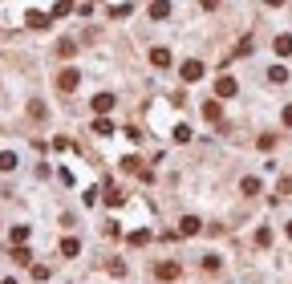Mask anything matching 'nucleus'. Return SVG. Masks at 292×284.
I'll list each match as a JSON object with an SVG mask.
<instances>
[{"instance_id": "nucleus-17", "label": "nucleus", "mask_w": 292, "mask_h": 284, "mask_svg": "<svg viewBox=\"0 0 292 284\" xmlns=\"http://www.w3.org/2000/svg\"><path fill=\"white\" fill-rule=\"evenodd\" d=\"M240 191H244V195H260V179H244Z\"/></svg>"}, {"instance_id": "nucleus-16", "label": "nucleus", "mask_w": 292, "mask_h": 284, "mask_svg": "<svg viewBox=\"0 0 292 284\" xmlns=\"http://www.w3.org/2000/svg\"><path fill=\"white\" fill-rule=\"evenodd\" d=\"M268 81H276V85L288 81V69H284V65H272V69H268Z\"/></svg>"}, {"instance_id": "nucleus-19", "label": "nucleus", "mask_w": 292, "mask_h": 284, "mask_svg": "<svg viewBox=\"0 0 292 284\" xmlns=\"http://www.w3.org/2000/svg\"><path fill=\"white\" fill-rule=\"evenodd\" d=\"M12 260H16V264H28L33 256H28V248H20V244H16V248H12Z\"/></svg>"}, {"instance_id": "nucleus-9", "label": "nucleus", "mask_w": 292, "mask_h": 284, "mask_svg": "<svg viewBox=\"0 0 292 284\" xmlns=\"http://www.w3.org/2000/svg\"><path fill=\"white\" fill-rule=\"evenodd\" d=\"M272 49H276L280 57H288V53H292V37H288V33H280V37L272 41Z\"/></svg>"}, {"instance_id": "nucleus-26", "label": "nucleus", "mask_w": 292, "mask_h": 284, "mask_svg": "<svg viewBox=\"0 0 292 284\" xmlns=\"http://www.w3.org/2000/svg\"><path fill=\"white\" fill-rule=\"evenodd\" d=\"M28 114H33V118H45V102H28Z\"/></svg>"}, {"instance_id": "nucleus-28", "label": "nucleus", "mask_w": 292, "mask_h": 284, "mask_svg": "<svg viewBox=\"0 0 292 284\" xmlns=\"http://www.w3.org/2000/svg\"><path fill=\"white\" fill-rule=\"evenodd\" d=\"M264 4H272V8H280V4H284V0H264Z\"/></svg>"}, {"instance_id": "nucleus-25", "label": "nucleus", "mask_w": 292, "mask_h": 284, "mask_svg": "<svg viewBox=\"0 0 292 284\" xmlns=\"http://www.w3.org/2000/svg\"><path fill=\"white\" fill-rule=\"evenodd\" d=\"M276 146V134H260V150H272Z\"/></svg>"}, {"instance_id": "nucleus-2", "label": "nucleus", "mask_w": 292, "mask_h": 284, "mask_svg": "<svg viewBox=\"0 0 292 284\" xmlns=\"http://www.w3.org/2000/svg\"><path fill=\"white\" fill-rule=\"evenodd\" d=\"M179 73H183V81H187V85H191V81H199V77H203V61H183Z\"/></svg>"}, {"instance_id": "nucleus-5", "label": "nucleus", "mask_w": 292, "mask_h": 284, "mask_svg": "<svg viewBox=\"0 0 292 284\" xmlns=\"http://www.w3.org/2000/svg\"><path fill=\"white\" fill-rule=\"evenodd\" d=\"M150 65L154 69H166L170 65V49H150Z\"/></svg>"}, {"instance_id": "nucleus-27", "label": "nucleus", "mask_w": 292, "mask_h": 284, "mask_svg": "<svg viewBox=\"0 0 292 284\" xmlns=\"http://www.w3.org/2000/svg\"><path fill=\"white\" fill-rule=\"evenodd\" d=\"M280 118H284V126H288V130H292V106H284V114H280Z\"/></svg>"}, {"instance_id": "nucleus-15", "label": "nucleus", "mask_w": 292, "mask_h": 284, "mask_svg": "<svg viewBox=\"0 0 292 284\" xmlns=\"http://www.w3.org/2000/svg\"><path fill=\"white\" fill-rule=\"evenodd\" d=\"M106 203H110V207H122V203H126V195L118 191V187H110V191H106Z\"/></svg>"}, {"instance_id": "nucleus-3", "label": "nucleus", "mask_w": 292, "mask_h": 284, "mask_svg": "<svg viewBox=\"0 0 292 284\" xmlns=\"http://www.w3.org/2000/svg\"><path fill=\"white\" fill-rule=\"evenodd\" d=\"M236 89H240L236 77H219V81H215V98H236Z\"/></svg>"}, {"instance_id": "nucleus-21", "label": "nucleus", "mask_w": 292, "mask_h": 284, "mask_svg": "<svg viewBox=\"0 0 292 284\" xmlns=\"http://www.w3.org/2000/svg\"><path fill=\"white\" fill-rule=\"evenodd\" d=\"M174 142H191V126H174Z\"/></svg>"}, {"instance_id": "nucleus-12", "label": "nucleus", "mask_w": 292, "mask_h": 284, "mask_svg": "<svg viewBox=\"0 0 292 284\" xmlns=\"http://www.w3.org/2000/svg\"><path fill=\"white\" fill-rule=\"evenodd\" d=\"M77 252H81V244H77L73 236H65V240H61V256H77Z\"/></svg>"}, {"instance_id": "nucleus-30", "label": "nucleus", "mask_w": 292, "mask_h": 284, "mask_svg": "<svg viewBox=\"0 0 292 284\" xmlns=\"http://www.w3.org/2000/svg\"><path fill=\"white\" fill-rule=\"evenodd\" d=\"M0 284H16V280H0Z\"/></svg>"}, {"instance_id": "nucleus-20", "label": "nucleus", "mask_w": 292, "mask_h": 284, "mask_svg": "<svg viewBox=\"0 0 292 284\" xmlns=\"http://www.w3.org/2000/svg\"><path fill=\"white\" fill-rule=\"evenodd\" d=\"M130 244L142 248V244H150V232H130Z\"/></svg>"}, {"instance_id": "nucleus-18", "label": "nucleus", "mask_w": 292, "mask_h": 284, "mask_svg": "<svg viewBox=\"0 0 292 284\" xmlns=\"http://www.w3.org/2000/svg\"><path fill=\"white\" fill-rule=\"evenodd\" d=\"M94 134H102V138H106V134H114V126H110L106 118H98V122H94Z\"/></svg>"}, {"instance_id": "nucleus-4", "label": "nucleus", "mask_w": 292, "mask_h": 284, "mask_svg": "<svg viewBox=\"0 0 292 284\" xmlns=\"http://www.w3.org/2000/svg\"><path fill=\"white\" fill-rule=\"evenodd\" d=\"M154 276H158V280H174V276H179V264H174V260H162V264L154 268Z\"/></svg>"}, {"instance_id": "nucleus-8", "label": "nucleus", "mask_w": 292, "mask_h": 284, "mask_svg": "<svg viewBox=\"0 0 292 284\" xmlns=\"http://www.w3.org/2000/svg\"><path fill=\"white\" fill-rule=\"evenodd\" d=\"M199 228H203V224H199L195 215H183V224H179V236H199Z\"/></svg>"}, {"instance_id": "nucleus-29", "label": "nucleus", "mask_w": 292, "mask_h": 284, "mask_svg": "<svg viewBox=\"0 0 292 284\" xmlns=\"http://www.w3.org/2000/svg\"><path fill=\"white\" fill-rule=\"evenodd\" d=\"M284 232H288V240H292V224H288V228H284Z\"/></svg>"}, {"instance_id": "nucleus-11", "label": "nucleus", "mask_w": 292, "mask_h": 284, "mask_svg": "<svg viewBox=\"0 0 292 284\" xmlns=\"http://www.w3.org/2000/svg\"><path fill=\"white\" fill-rule=\"evenodd\" d=\"M203 118H207V122H219V118H223L219 102H203Z\"/></svg>"}, {"instance_id": "nucleus-10", "label": "nucleus", "mask_w": 292, "mask_h": 284, "mask_svg": "<svg viewBox=\"0 0 292 284\" xmlns=\"http://www.w3.org/2000/svg\"><path fill=\"white\" fill-rule=\"evenodd\" d=\"M24 24H28V28H49V16H45V12H28Z\"/></svg>"}, {"instance_id": "nucleus-24", "label": "nucleus", "mask_w": 292, "mask_h": 284, "mask_svg": "<svg viewBox=\"0 0 292 284\" xmlns=\"http://www.w3.org/2000/svg\"><path fill=\"white\" fill-rule=\"evenodd\" d=\"M73 4H69V0H57V4H53V16H65Z\"/></svg>"}, {"instance_id": "nucleus-23", "label": "nucleus", "mask_w": 292, "mask_h": 284, "mask_svg": "<svg viewBox=\"0 0 292 284\" xmlns=\"http://www.w3.org/2000/svg\"><path fill=\"white\" fill-rule=\"evenodd\" d=\"M24 240H28V228H24V224H20V228H12V244H24Z\"/></svg>"}, {"instance_id": "nucleus-7", "label": "nucleus", "mask_w": 292, "mask_h": 284, "mask_svg": "<svg viewBox=\"0 0 292 284\" xmlns=\"http://www.w3.org/2000/svg\"><path fill=\"white\" fill-rule=\"evenodd\" d=\"M114 110V93H98L94 98V114H110Z\"/></svg>"}, {"instance_id": "nucleus-22", "label": "nucleus", "mask_w": 292, "mask_h": 284, "mask_svg": "<svg viewBox=\"0 0 292 284\" xmlns=\"http://www.w3.org/2000/svg\"><path fill=\"white\" fill-rule=\"evenodd\" d=\"M256 244H260V248H268V244H272V232H268V228H260V232H256Z\"/></svg>"}, {"instance_id": "nucleus-14", "label": "nucleus", "mask_w": 292, "mask_h": 284, "mask_svg": "<svg viewBox=\"0 0 292 284\" xmlns=\"http://www.w3.org/2000/svg\"><path fill=\"white\" fill-rule=\"evenodd\" d=\"M0 171H16V154L12 150H0Z\"/></svg>"}, {"instance_id": "nucleus-13", "label": "nucleus", "mask_w": 292, "mask_h": 284, "mask_svg": "<svg viewBox=\"0 0 292 284\" xmlns=\"http://www.w3.org/2000/svg\"><path fill=\"white\" fill-rule=\"evenodd\" d=\"M122 171L138 175V171H142V159H138V154H126V159H122Z\"/></svg>"}, {"instance_id": "nucleus-1", "label": "nucleus", "mask_w": 292, "mask_h": 284, "mask_svg": "<svg viewBox=\"0 0 292 284\" xmlns=\"http://www.w3.org/2000/svg\"><path fill=\"white\" fill-rule=\"evenodd\" d=\"M77 81H81V73H77V69H61V73H57V89H65V93H73V89H77Z\"/></svg>"}, {"instance_id": "nucleus-6", "label": "nucleus", "mask_w": 292, "mask_h": 284, "mask_svg": "<svg viewBox=\"0 0 292 284\" xmlns=\"http://www.w3.org/2000/svg\"><path fill=\"white\" fill-rule=\"evenodd\" d=\"M170 16V0H154L150 4V20H166Z\"/></svg>"}]
</instances>
